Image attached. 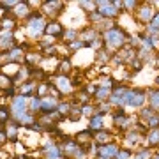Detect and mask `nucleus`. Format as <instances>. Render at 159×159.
Returning <instances> with one entry per match:
<instances>
[{
  "label": "nucleus",
  "instance_id": "1",
  "mask_svg": "<svg viewBox=\"0 0 159 159\" xmlns=\"http://www.w3.org/2000/svg\"><path fill=\"white\" fill-rule=\"evenodd\" d=\"M124 39H125V34L124 30L120 29H110L106 34H104V43L108 48H119V46L124 44Z\"/></svg>",
  "mask_w": 159,
  "mask_h": 159
},
{
  "label": "nucleus",
  "instance_id": "2",
  "mask_svg": "<svg viewBox=\"0 0 159 159\" xmlns=\"http://www.w3.org/2000/svg\"><path fill=\"white\" fill-rule=\"evenodd\" d=\"M46 25L44 21H43V18H41V14H30V21H29V32L30 35H34V37H37V35H41L43 32H44Z\"/></svg>",
  "mask_w": 159,
  "mask_h": 159
},
{
  "label": "nucleus",
  "instance_id": "3",
  "mask_svg": "<svg viewBox=\"0 0 159 159\" xmlns=\"http://www.w3.org/2000/svg\"><path fill=\"white\" fill-rule=\"evenodd\" d=\"M27 99L29 97L27 96H14L12 97V102H11V111H12V117L16 119V117H20V115L27 113L25 111V108H27Z\"/></svg>",
  "mask_w": 159,
  "mask_h": 159
},
{
  "label": "nucleus",
  "instance_id": "4",
  "mask_svg": "<svg viewBox=\"0 0 159 159\" xmlns=\"http://www.w3.org/2000/svg\"><path fill=\"white\" fill-rule=\"evenodd\" d=\"M143 102H145V94L142 90H129L127 96H125L124 104H129V106H134V108H140Z\"/></svg>",
  "mask_w": 159,
  "mask_h": 159
},
{
  "label": "nucleus",
  "instance_id": "5",
  "mask_svg": "<svg viewBox=\"0 0 159 159\" xmlns=\"http://www.w3.org/2000/svg\"><path fill=\"white\" fill-rule=\"evenodd\" d=\"M96 6H99V14H101L102 18H115L120 12V11H117V9H115L113 4H111V2H108V0L96 2Z\"/></svg>",
  "mask_w": 159,
  "mask_h": 159
},
{
  "label": "nucleus",
  "instance_id": "6",
  "mask_svg": "<svg viewBox=\"0 0 159 159\" xmlns=\"http://www.w3.org/2000/svg\"><path fill=\"white\" fill-rule=\"evenodd\" d=\"M152 18H154V11H152V7H150V4H145V6L138 11V20H140V21L150 23Z\"/></svg>",
  "mask_w": 159,
  "mask_h": 159
},
{
  "label": "nucleus",
  "instance_id": "7",
  "mask_svg": "<svg viewBox=\"0 0 159 159\" xmlns=\"http://www.w3.org/2000/svg\"><path fill=\"white\" fill-rule=\"evenodd\" d=\"M43 152L46 154L48 159H62V152H60V148H58L55 143H48Z\"/></svg>",
  "mask_w": 159,
  "mask_h": 159
},
{
  "label": "nucleus",
  "instance_id": "8",
  "mask_svg": "<svg viewBox=\"0 0 159 159\" xmlns=\"http://www.w3.org/2000/svg\"><path fill=\"white\" fill-rule=\"evenodd\" d=\"M117 154H119V148L115 147V145H102V147L99 148L101 159H111V157H115Z\"/></svg>",
  "mask_w": 159,
  "mask_h": 159
},
{
  "label": "nucleus",
  "instance_id": "9",
  "mask_svg": "<svg viewBox=\"0 0 159 159\" xmlns=\"http://www.w3.org/2000/svg\"><path fill=\"white\" fill-rule=\"evenodd\" d=\"M57 106H58V102L55 101V97H44L41 101V110L44 113H51V110H55Z\"/></svg>",
  "mask_w": 159,
  "mask_h": 159
},
{
  "label": "nucleus",
  "instance_id": "10",
  "mask_svg": "<svg viewBox=\"0 0 159 159\" xmlns=\"http://www.w3.org/2000/svg\"><path fill=\"white\" fill-rule=\"evenodd\" d=\"M57 87L60 92H71L73 90V83H71V80L66 78V76H60L57 80Z\"/></svg>",
  "mask_w": 159,
  "mask_h": 159
},
{
  "label": "nucleus",
  "instance_id": "11",
  "mask_svg": "<svg viewBox=\"0 0 159 159\" xmlns=\"http://www.w3.org/2000/svg\"><path fill=\"white\" fill-rule=\"evenodd\" d=\"M44 32L48 35H51V37H55V35H62L64 32H62V27H60V25H58V23H48V25H46V29H44Z\"/></svg>",
  "mask_w": 159,
  "mask_h": 159
},
{
  "label": "nucleus",
  "instance_id": "12",
  "mask_svg": "<svg viewBox=\"0 0 159 159\" xmlns=\"http://www.w3.org/2000/svg\"><path fill=\"white\" fill-rule=\"evenodd\" d=\"M102 115L104 113H96V115H92V119H90V131H101L102 127Z\"/></svg>",
  "mask_w": 159,
  "mask_h": 159
},
{
  "label": "nucleus",
  "instance_id": "13",
  "mask_svg": "<svg viewBox=\"0 0 159 159\" xmlns=\"http://www.w3.org/2000/svg\"><path fill=\"white\" fill-rule=\"evenodd\" d=\"M16 122H11L7 125V138H11V142H18V127Z\"/></svg>",
  "mask_w": 159,
  "mask_h": 159
},
{
  "label": "nucleus",
  "instance_id": "14",
  "mask_svg": "<svg viewBox=\"0 0 159 159\" xmlns=\"http://www.w3.org/2000/svg\"><path fill=\"white\" fill-rule=\"evenodd\" d=\"M14 14L16 16H27L29 14V2H20L14 9Z\"/></svg>",
  "mask_w": 159,
  "mask_h": 159
},
{
  "label": "nucleus",
  "instance_id": "15",
  "mask_svg": "<svg viewBox=\"0 0 159 159\" xmlns=\"http://www.w3.org/2000/svg\"><path fill=\"white\" fill-rule=\"evenodd\" d=\"M148 32H150L152 35L159 34V12L152 18V21L148 23Z\"/></svg>",
  "mask_w": 159,
  "mask_h": 159
},
{
  "label": "nucleus",
  "instance_id": "16",
  "mask_svg": "<svg viewBox=\"0 0 159 159\" xmlns=\"http://www.w3.org/2000/svg\"><path fill=\"white\" fill-rule=\"evenodd\" d=\"M12 34L11 32H7V34H4L2 35V37H0V48H7V46H9V48H11L12 46Z\"/></svg>",
  "mask_w": 159,
  "mask_h": 159
},
{
  "label": "nucleus",
  "instance_id": "17",
  "mask_svg": "<svg viewBox=\"0 0 159 159\" xmlns=\"http://www.w3.org/2000/svg\"><path fill=\"white\" fill-rule=\"evenodd\" d=\"M23 55V48L20 46V48H14L12 51H9V55H7V58H9V62H16L18 58Z\"/></svg>",
  "mask_w": 159,
  "mask_h": 159
},
{
  "label": "nucleus",
  "instance_id": "18",
  "mask_svg": "<svg viewBox=\"0 0 159 159\" xmlns=\"http://www.w3.org/2000/svg\"><path fill=\"white\" fill-rule=\"evenodd\" d=\"M147 142H148L150 147H152V145H157L159 143V129H152V133H148Z\"/></svg>",
  "mask_w": 159,
  "mask_h": 159
},
{
  "label": "nucleus",
  "instance_id": "19",
  "mask_svg": "<svg viewBox=\"0 0 159 159\" xmlns=\"http://www.w3.org/2000/svg\"><path fill=\"white\" fill-rule=\"evenodd\" d=\"M32 115L30 113H23V115H20V117H16V122L18 124H23V125H27V124H30L32 125Z\"/></svg>",
  "mask_w": 159,
  "mask_h": 159
},
{
  "label": "nucleus",
  "instance_id": "20",
  "mask_svg": "<svg viewBox=\"0 0 159 159\" xmlns=\"http://www.w3.org/2000/svg\"><path fill=\"white\" fill-rule=\"evenodd\" d=\"M78 143H85V142H89V140H92V131L90 129H87V131H83V133H78Z\"/></svg>",
  "mask_w": 159,
  "mask_h": 159
},
{
  "label": "nucleus",
  "instance_id": "21",
  "mask_svg": "<svg viewBox=\"0 0 159 159\" xmlns=\"http://www.w3.org/2000/svg\"><path fill=\"white\" fill-rule=\"evenodd\" d=\"M108 140H110V134L106 133V131H99V133L96 134V142L97 143H102V145H104Z\"/></svg>",
  "mask_w": 159,
  "mask_h": 159
},
{
  "label": "nucleus",
  "instance_id": "22",
  "mask_svg": "<svg viewBox=\"0 0 159 159\" xmlns=\"http://www.w3.org/2000/svg\"><path fill=\"white\" fill-rule=\"evenodd\" d=\"M150 106L152 108H159V90L150 92Z\"/></svg>",
  "mask_w": 159,
  "mask_h": 159
},
{
  "label": "nucleus",
  "instance_id": "23",
  "mask_svg": "<svg viewBox=\"0 0 159 159\" xmlns=\"http://www.w3.org/2000/svg\"><path fill=\"white\" fill-rule=\"evenodd\" d=\"M108 96H110V89H99V90H96L97 101H104Z\"/></svg>",
  "mask_w": 159,
  "mask_h": 159
},
{
  "label": "nucleus",
  "instance_id": "24",
  "mask_svg": "<svg viewBox=\"0 0 159 159\" xmlns=\"http://www.w3.org/2000/svg\"><path fill=\"white\" fill-rule=\"evenodd\" d=\"M34 85H35L34 81H29V83H25V85L21 87V96H27V97H29V94L32 92V89H34Z\"/></svg>",
  "mask_w": 159,
  "mask_h": 159
},
{
  "label": "nucleus",
  "instance_id": "25",
  "mask_svg": "<svg viewBox=\"0 0 159 159\" xmlns=\"http://www.w3.org/2000/svg\"><path fill=\"white\" fill-rule=\"evenodd\" d=\"M37 110H41V99L32 97L30 99V111H37Z\"/></svg>",
  "mask_w": 159,
  "mask_h": 159
},
{
  "label": "nucleus",
  "instance_id": "26",
  "mask_svg": "<svg viewBox=\"0 0 159 159\" xmlns=\"http://www.w3.org/2000/svg\"><path fill=\"white\" fill-rule=\"evenodd\" d=\"M9 117H11L9 110H7L6 106H2V108H0V122H6V120H9Z\"/></svg>",
  "mask_w": 159,
  "mask_h": 159
},
{
  "label": "nucleus",
  "instance_id": "27",
  "mask_svg": "<svg viewBox=\"0 0 159 159\" xmlns=\"http://www.w3.org/2000/svg\"><path fill=\"white\" fill-rule=\"evenodd\" d=\"M157 125H159V117H157V115H152V117L148 119V127L157 129Z\"/></svg>",
  "mask_w": 159,
  "mask_h": 159
},
{
  "label": "nucleus",
  "instance_id": "28",
  "mask_svg": "<svg viewBox=\"0 0 159 159\" xmlns=\"http://www.w3.org/2000/svg\"><path fill=\"white\" fill-rule=\"evenodd\" d=\"M80 117H81V113H80V110H78V108H74V110H71V111H69V120L76 122Z\"/></svg>",
  "mask_w": 159,
  "mask_h": 159
},
{
  "label": "nucleus",
  "instance_id": "29",
  "mask_svg": "<svg viewBox=\"0 0 159 159\" xmlns=\"http://www.w3.org/2000/svg\"><path fill=\"white\" fill-rule=\"evenodd\" d=\"M57 110H58V113H60V115H69V111H71V106H69V104H58Z\"/></svg>",
  "mask_w": 159,
  "mask_h": 159
},
{
  "label": "nucleus",
  "instance_id": "30",
  "mask_svg": "<svg viewBox=\"0 0 159 159\" xmlns=\"http://www.w3.org/2000/svg\"><path fill=\"white\" fill-rule=\"evenodd\" d=\"M7 85H12V83H11V78L2 73V74H0V87H7Z\"/></svg>",
  "mask_w": 159,
  "mask_h": 159
},
{
  "label": "nucleus",
  "instance_id": "31",
  "mask_svg": "<svg viewBox=\"0 0 159 159\" xmlns=\"http://www.w3.org/2000/svg\"><path fill=\"white\" fill-rule=\"evenodd\" d=\"M115 159H131L129 150H119V154L115 156Z\"/></svg>",
  "mask_w": 159,
  "mask_h": 159
},
{
  "label": "nucleus",
  "instance_id": "32",
  "mask_svg": "<svg viewBox=\"0 0 159 159\" xmlns=\"http://www.w3.org/2000/svg\"><path fill=\"white\" fill-rule=\"evenodd\" d=\"M85 46V43L83 41H73V43H69V48H73V50H78V48H83Z\"/></svg>",
  "mask_w": 159,
  "mask_h": 159
},
{
  "label": "nucleus",
  "instance_id": "33",
  "mask_svg": "<svg viewBox=\"0 0 159 159\" xmlns=\"http://www.w3.org/2000/svg\"><path fill=\"white\" fill-rule=\"evenodd\" d=\"M2 29H6V30H11V29H14V21L12 20H4V23H2Z\"/></svg>",
  "mask_w": 159,
  "mask_h": 159
},
{
  "label": "nucleus",
  "instance_id": "34",
  "mask_svg": "<svg viewBox=\"0 0 159 159\" xmlns=\"http://www.w3.org/2000/svg\"><path fill=\"white\" fill-rule=\"evenodd\" d=\"M73 156H74L76 159H85V148H76Z\"/></svg>",
  "mask_w": 159,
  "mask_h": 159
},
{
  "label": "nucleus",
  "instance_id": "35",
  "mask_svg": "<svg viewBox=\"0 0 159 159\" xmlns=\"http://www.w3.org/2000/svg\"><path fill=\"white\" fill-rule=\"evenodd\" d=\"M101 85H102V89H110V87H113V80L111 78H102Z\"/></svg>",
  "mask_w": 159,
  "mask_h": 159
},
{
  "label": "nucleus",
  "instance_id": "36",
  "mask_svg": "<svg viewBox=\"0 0 159 159\" xmlns=\"http://www.w3.org/2000/svg\"><path fill=\"white\" fill-rule=\"evenodd\" d=\"M66 39H69V43H73V41H76V32H74V30H67V32H66Z\"/></svg>",
  "mask_w": 159,
  "mask_h": 159
},
{
  "label": "nucleus",
  "instance_id": "37",
  "mask_svg": "<svg viewBox=\"0 0 159 159\" xmlns=\"http://www.w3.org/2000/svg\"><path fill=\"white\" fill-rule=\"evenodd\" d=\"M78 6L83 7V9H94L96 7V2H80Z\"/></svg>",
  "mask_w": 159,
  "mask_h": 159
},
{
  "label": "nucleus",
  "instance_id": "38",
  "mask_svg": "<svg viewBox=\"0 0 159 159\" xmlns=\"http://www.w3.org/2000/svg\"><path fill=\"white\" fill-rule=\"evenodd\" d=\"M154 115V110L152 108H143L142 110V117H145V119H150Z\"/></svg>",
  "mask_w": 159,
  "mask_h": 159
},
{
  "label": "nucleus",
  "instance_id": "39",
  "mask_svg": "<svg viewBox=\"0 0 159 159\" xmlns=\"http://www.w3.org/2000/svg\"><path fill=\"white\" fill-rule=\"evenodd\" d=\"M25 58H27V62H32V64L39 60V57H35V53H27V57Z\"/></svg>",
  "mask_w": 159,
  "mask_h": 159
},
{
  "label": "nucleus",
  "instance_id": "40",
  "mask_svg": "<svg viewBox=\"0 0 159 159\" xmlns=\"http://www.w3.org/2000/svg\"><path fill=\"white\" fill-rule=\"evenodd\" d=\"M81 111H83V115H89V117H90L92 111H94V108H92L90 104H87V106H83V110H81Z\"/></svg>",
  "mask_w": 159,
  "mask_h": 159
},
{
  "label": "nucleus",
  "instance_id": "41",
  "mask_svg": "<svg viewBox=\"0 0 159 159\" xmlns=\"http://www.w3.org/2000/svg\"><path fill=\"white\" fill-rule=\"evenodd\" d=\"M71 69V64H69V60H66V62L60 64V71H69Z\"/></svg>",
  "mask_w": 159,
  "mask_h": 159
},
{
  "label": "nucleus",
  "instance_id": "42",
  "mask_svg": "<svg viewBox=\"0 0 159 159\" xmlns=\"http://www.w3.org/2000/svg\"><path fill=\"white\" fill-rule=\"evenodd\" d=\"M138 156H140V159H148L150 157V152H148V150H142Z\"/></svg>",
  "mask_w": 159,
  "mask_h": 159
},
{
  "label": "nucleus",
  "instance_id": "43",
  "mask_svg": "<svg viewBox=\"0 0 159 159\" xmlns=\"http://www.w3.org/2000/svg\"><path fill=\"white\" fill-rule=\"evenodd\" d=\"M53 39H55V37H46V39H43V43H41V44H43V46H46V44H53Z\"/></svg>",
  "mask_w": 159,
  "mask_h": 159
},
{
  "label": "nucleus",
  "instance_id": "44",
  "mask_svg": "<svg viewBox=\"0 0 159 159\" xmlns=\"http://www.w3.org/2000/svg\"><path fill=\"white\" fill-rule=\"evenodd\" d=\"M90 20H92V21H101L102 16H101V14H90Z\"/></svg>",
  "mask_w": 159,
  "mask_h": 159
},
{
  "label": "nucleus",
  "instance_id": "45",
  "mask_svg": "<svg viewBox=\"0 0 159 159\" xmlns=\"http://www.w3.org/2000/svg\"><path fill=\"white\" fill-rule=\"evenodd\" d=\"M29 129H30V131H41L43 127H41V124H32V125L29 127Z\"/></svg>",
  "mask_w": 159,
  "mask_h": 159
},
{
  "label": "nucleus",
  "instance_id": "46",
  "mask_svg": "<svg viewBox=\"0 0 159 159\" xmlns=\"http://www.w3.org/2000/svg\"><path fill=\"white\" fill-rule=\"evenodd\" d=\"M124 7H127V9H133V7H136V2H124Z\"/></svg>",
  "mask_w": 159,
  "mask_h": 159
},
{
  "label": "nucleus",
  "instance_id": "47",
  "mask_svg": "<svg viewBox=\"0 0 159 159\" xmlns=\"http://www.w3.org/2000/svg\"><path fill=\"white\" fill-rule=\"evenodd\" d=\"M44 53L48 55V57H50V55H53V53H55V48H53V46H51V48H46Z\"/></svg>",
  "mask_w": 159,
  "mask_h": 159
},
{
  "label": "nucleus",
  "instance_id": "48",
  "mask_svg": "<svg viewBox=\"0 0 159 159\" xmlns=\"http://www.w3.org/2000/svg\"><path fill=\"white\" fill-rule=\"evenodd\" d=\"M4 143H6V134L0 131V145H4Z\"/></svg>",
  "mask_w": 159,
  "mask_h": 159
},
{
  "label": "nucleus",
  "instance_id": "49",
  "mask_svg": "<svg viewBox=\"0 0 159 159\" xmlns=\"http://www.w3.org/2000/svg\"><path fill=\"white\" fill-rule=\"evenodd\" d=\"M46 92V85H39V96Z\"/></svg>",
  "mask_w": 159,
  "mask_h": 159
},
{
  "label": "nucleus",
  "instance_id": "50",
  "mask_svg": "<svg viewBox=\"0 0 159 159\" xmlns=\"http://www.w3.org/2000/svg\"><path fill=\"white\" fill-rule=\"evenodd\" d=\"M87 90H89V92H90V94H92V92H96L97 89H96V87H94V85H89V87H87Z\"/></svg>",
  "mask_w": 159,
  "mask_h": 159
},
{
  "label": "nucleus",
  "instance_id": "51",
  "mask_svg": "<svg viewBox=\"0 0 159 159\" xmlns=\"http://www.w3.org/2000/svg\"><path fill=\"white\" fill-rule=\"evenodd\" d=\"M150 159H159V156H154V157H150Z\"/></svg>",
  "mask_w": 159,
  "mask_h": 159
},
{
  "label": "nucleus",
  "instance_id": "52",
  "mask_svg": "<svg viewBox=\"0 0 159 159\" xmlns=\"http://www.w3.org/2000/svg\"><path fill=\"white\" fill-rule=\"evenodd\" d=\"M131 159H140V156H136V157H131Z\"/></svg>",
  "mask_w": 159,
  "mask_h": 159
},
{
  "label": "nucleus",
  "instance_id": "53",
  "mask_svg": "<svg viewBox=\"0 0 159 159\" xmlns=\"http://www.w3.org/2000/svg\"><path fill=\"white\" fill-rule=\"evenodd\" d=\"M9 159H18V157H14V156H12V157H9Z\"/></svg>",
  "mask_w": 159,
  "mask_h": 159
}]
</instances>
